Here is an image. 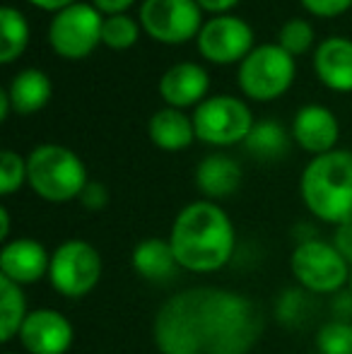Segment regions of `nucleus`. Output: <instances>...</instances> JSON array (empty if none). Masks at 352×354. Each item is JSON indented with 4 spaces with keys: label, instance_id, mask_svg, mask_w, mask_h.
Wrapping results in <instances>:
<instances>
[{
    "label": "nucleus",
    "instance_id": "nucleus-23",
    "mask_svg": "<svg viewBox=\"0 0 352 354\" xmlns=\"http://www.w3.org/2000/svg\"><path fill=\"white\" fill-rule=\"evenodd\" d=\"M27 316L22 287L0 275V340L10 342L15 335H19V328Z\"/></svg>",
    "mask_w": 352,
    "mask_h": 354
},
{
    "label": "nucleus",
    "instance_id": "nucleus-19",
    "mask_svg": "<svg viewBox=\"0 0 352 354\" xmlns=\"http://www.w3.org/2000/svg\"><path fill=\"white\" fill-rule=\"evenodd\" d=\"M5 89H8L10 102H12V111L19 113V116H32L51 102L53 82L39 68H24L10 80Z\"/></svg>",
    "mask_w": 352,
    "mask_h": 354
},
{
    "label": "nucleus",
    "instance_id": "nucleus-20",
    "mask_svg": "<svg viewBox=\"0 0 352 354\" xmlns=\"http://www.w3.org/2000/svg\"><path fill=\"white\" fill-rule=\"evenodd\" d=\"M133 268L140 272V277L150 282H169L181 266L169 241L145 239L133 248Z\"/></svg>",
    "mask_w": 352,
    "mask_h": 354
},
{
    "label": "nucleus",
    "instance_id": "nucleus-13",
    "mask_svg": "<svg viewBox=\"0 0 352 354\" xmlns=\"http://www.w3.org/2000/svg\"><path fill=\"white\" fill-rule=\"evenodd\" d=\"M290 136L304 152L321 157L335 149L340 138V123L335 113L324 104H304L292 118Z\"/></svg>",
    "mask_w": 352,
    "mask_h": 354
},
{
    "label": "nucleus",
    "instance_id": "nucleus-7",
    "mask_svg": "<svg viewBox=\"0 0 352 354\" xmlns=\"http://www.w3.org/2000/svg\"><path fill=\"white\" fill-rule=\"evenodd\" d=\"M254 123L256 121L249 104L232 94H212L201 106L193 109L196 140L212 145V147L244 145Z\"/></svg>",
    "mask_w": 352,
    "mask_h": 354
},
{
    "label": "nucleus",
    "instance_id": "nucleus-3",
    "mask_svg": "<svg viewBox=\"0 0 352 354\" xmlns=\"http://www.w3.org/2000/svg\"><path fill=\"white\" fill-rule=\"evenodd\" d=\"M299 193L314 217L328 224L352 222V152L333 149L314 157L302 171Z\"/></svg>",
    "mask_w": 352,
    "mask_h": 354
},
{
    "label": "nucleus",
    "instance_id": "nucleus-36",
    "mask_svg": "<svg viewBox=\"0 0 352 354\" xmlns=\"http://www.w3.org/2000/svg\"><path fill=\"white\" fill-rule=\"evenodd\" d=\"M350 294H352V275H350Z\"/></svg>",
    "mask_w": 352,
    "mask_h": 354
},
{
    "label": "nucleus",
    "instance_id": "nucleus-12",
    "mask_svg": "<svg viewBox=\"0 0 352 354\" xmlns=\"http://www.w3.org/2000/svg\"><path fill=\"white\" fill-rule=\"evenodd\" d=\"M19 342L29 354H66L73 345V326L53 308H37L24 318Z\"/></svg>",
    "mask_w": 352,
    "mask_h": 354
},
{
    "label": "nucleus",
    "instance_id": "nucleus-9",
    "mask_svg": "<svg viewBox=\"0 0 352 354\" xmlns=\"http://www.w3.org/2000/svg\"><path fill=\"white\" fill-rule=\"evenodd\" d=\"M102 277V256L87 241L73 239L53 251L48 280L53 289L68 299L87 297Z\"/></svg>",
    "mask_w": 352,
    "mask_h": 354
},
{
    "label": "nucleus",
    "instance_id": "nucleus-16",
    "mask_svg": "<svg viewBox=\"0 0 352 354\" xmlns=\"http://www.w3.org/2000/svg\"><path fill=\"white\" fill-rule=\"evenodd\" d=\"M314 73L333 92H352V39L328 37L314 51Z\"/></svg>",
    "mask_w": 352,
    "mask_h": 354
},
{
    "label": "nucleus",
    "instance_id": "nucleus-2",
    "mask_svg": "<svg viewBox=\"0 0 352 354\" xmlns=\"http://www.w3.org/2000/svg\"><path fill=\"white\" fill-rule=\"evenodd\" d=\"M169 243L183 270L215 272L234 253V227L220 205L196 201L176 214Z\"/></svg>",
    "mask_w": 352,
    "mask_h": 354
},
{
    "label": "nucleus",
    "instance_id": "nucleus-33",
    "mask_svg": "<svg viewBox=\"0 0 352 354\" xmlns=\"http://www.w3.org/2000/svg\"><path fill=\"white\" fill-rule=\"evenodd\" d=\"M29 5H34V8L39 10H46V12H61L63 8H68V5L77 3V0H27Z\"/></svg>",
    "mask_w": 352,
    "mask_h": 354
},
{
    "label": "nucleus",
    "instance_id": "nucleus-29",
    "mask_svg": "<svg viewBox=\"0 0 352 354\" xmlns=\"http://www.w3.org/2000/svg\"><path fill=\"white\" fill-rule=\"evenodd\" d=\"M80 203L92 212L104 210V207H106V203H109L106 186H104V183H99V181H89L85 186V191L80 193Z\"/></svg>",
    "mask_w": 352,
    "mask_h": 354
},
{
    "label": "nucleus",
    "instance_id": "nucleus-5",
    "mask_svg": "<svg viewBox=\"0 0 352 354\" xmlns=\"http://www.w3.org/2000/svg\"><path fill=\"white\" fill-rule=\"evenodd\" d=\"M297 77V61L277 44H261L239 63L237 82L244 97L254 102H275Z\"/></svg>",
    "mask_w": 352,
    "mask_h": 354
},
{
    "label": "nucleus",
    "instance_id": "nucleus-8",
    "mask_svg": "<svg viewBox=\"0 0 352 354\" xmlns=\"http://www.w3.org/2000/svg\"><path fill=\"white\" fill-rule=\"evenodd\" d=\"M138 22L152 41L178 46L198 39L203 29V10L196 0H142Z\"/></svg>",
    "mask_w": 352,
    "mask_h": 354
},
{
    "label": "nucleus",
    "instance_id": "nucleus-26",
    "mask_svg": "<svg viewBox=\"0 0 352 354\" xmlns=\"http://www.w3.org/2000/svg\"><path fill=\"white\" fill-rule=\"evenodd\" d=\"M27 183V159L19 157L12 149H3L0 154V193L12 196L15 191Z\"/></svg>",
    "mask_w": 352,
    "mask_h": 354
},
{
    "label": "nucleus",
    "instance_id": "nucleus-21",
    "mask_svg": "<svg viewBox=\"0 0 352 354\" xmlns=\"http://www.w3.org/2000/svg\"><path fill=\"white\" fill-rule=\"evenodd\" d=\"M29 46V22L15 5L0 8V63L19 61Z\"/></svg>",
    "mask_w": 352,
    "mask_h": 354
},
{
    "label": "nucleus",
    "instance_id": "nucleus-1",
    "mask_svg": "<svg viewBox=\"0 0 352 354\" xmlns=\"http://www.w3.org/2000/svg\"><path fill=\"white\" fill-rule=\"evenodd\" d=\"M152 333L162 354H246L263 333V313L239 292L193 287L162 304Z\"/></svg>",
    "mask_w": 352,
    "mask_h": 354
},
{
    "label": "nucleus",
    "instance_id": "nucleus-17",
    "mask_svg": "<svg viewBox=\"0 0 352 354\" xmlns=\"http://www.w3.org/2000/svg\"><path fill=\"white\" fill-rule=\"evenodd\" d=\"M241 167L227 154H207L196 169V186L210 201L230 198L241 186Z\"/></svg>",
    "mask_w": 352,
    "mask_h": 354
},
{
    "label": "nucleus",
    "instance_id": "nucleus-27",
    "mask_svg": "<svg viewBox=\"0 0 352 354\" xmlns=\"http://www.w3.org/2000/svg\"><path fill=\"white\" fill-rule=\"evenodd\" d=\"M316 347L321 354H352V326L348 323H328L316 335Z\"/></svg>",
    "mask_w": 352,
    "mask_h": 354
},
{
    "label": "nucleus",
    "instance_id": "nucleus-15",
    "mask_svg": "<svg viewBox=\"0 0 352 354\" xmlns=\"http://www.w3.org/2000/svg\"><path fill=\"white\" fill-rule=\"evenodd\" d=\"M48 268H51V256L34 239H15L0 251V272L19 287L39 282L44 275H48Z\"/></svg>",
    "mask_w": 352,
    "mask_h": 354
},
{
    "label": "nucleus",
    "instance_id": "nucleus-32",
    "mask_svg": "<svg viewBox=\"0 0 352 354\" xmlns=\"http://www.w3.org/2000/svg\"><path fill=\"white\" fill-rule=\"evenodd\" d=\"M201 5L203 12H212V15H227L232 8L239 5V0H196Z\"/></svg>",
    "mask_w": 352,
    "mask_h": 354
},
{
    "label": "nucleus",
    "instance_id": "nucleus-6",
    "mask_svg": "<svg viewBox=\"0 0 352 354\" xmlns=\"http://www.w3.org/2000/svg\"><path fill=\"white\" fill-rule=\"evenodd\" d=\"M104 15L92 3H77L63 8L48 22V46L58 58L85 61L102 46Z\"/></svg>",
    "mask_w": 352,
    "mask_h": 354
},
{
    "label": "nucleus",
    "instance_id": "nucleus-24",
    "mask_svg": "<svg viewBox=\"0 0 352 354\" xmlns=\"http://www.w3.org/2000/svg\"><path fill=\"white\" fill-rule=\"evenodd\" d=\"M140 22L133 19L131 15H111L104 17L102 29V46L111 48V51H128L138 44L140 39Z\"/></svg>",
    "mask_w": 352,
    "mask_h": 354
},
{
    "label": "nucleus",
    "instance_id": "nucleus-25",
    "mask_svg": "<svg viewBox=\"0 0 352 354\" xmlns=\"http://www.w3.org/2000/svg\"><path fill=\"white\" fill-rule=\"evenodd\" d=\"M277 46L285 48L292 58L304 56L314 46V27L302 17L287 19L277 32Z\"/></svg>",
    "mask_w": 352,
    "mask_h": 354
},
{
    "label": "nucleus",
    "instance_id": "nucleus-11",
    "mask_svg": "<svg viewBox=\"0 0 352 354\" xmlns=\"http://www.w3.org/2000/svg\"><path fill=\"white\" fill-rule=\"evenodd\" d=\"M254 27L237 15H215L203 24L196 46L205 61L215 66L241 63L254 51Z\"/></svg>",
    "mask_w": 352,
    "mask_h": 354
},
{
    "label": "nucleus",
    "instance_id": "nucleus-4",
    "mask_svg": "<svg viewBox=\"0 0 352 354\" xmlns=\"http://www.w3.org/2000/svg\"><path fill=\"white\" fill-rule=\"evenodd\" d=\"M27 183L48 203H68L80 198L89 183L87 167L71 147L44 142L27 157Z\"/></svg>",
    "mask_w": 352,
    "mask_h": 354
},
{
    "label": "nucleus",
    "instance_id": "nucleus-37",
    "mask_svg": "<svg viewBox=\"0 0 352 354\" xmlns=\"http://www.w3.org/2000/svg\"><path fill=\"white\" fill-rule=\"evenodd\" d=\"M8 354H10V352H8Z\"/></svg>",
    "mask_w": 352,
    "mask_h": 354
},
{
    "label": "nucleus",
    "instance_id": "nucleus-28",
    "mask_svg": "<svg viewBox=\"0 0 352 354\" xmlns=\"http://www.w3.org/2000/svg\"><path fill=\"white\" fill-rule=\"evenodd\" d=\"M299 3L309 15L324 19L340 17V15H345L352 8V0H299Z\"/></svg>",
    "mask_w": 352,
    "mask_h": 354
},
{
    "label": "nucleus",
    "instance_id": "nucleus-14",
    "mask_svg": "<svg viewBox=\"0 0 352 354\" xmlns=\"http://www.w3.org/2000/svg\"><path fill=\"white\" fill-rule=\"evenodd\" d=\"M210 75L191 61L174 63L160 77V97L172 109H196L210 97Z\"/></svg>",
    "mask_w": 352,
    "mask_h": 354
},
{
    "label": "nucleus",
    "instance_id": "nucleus-31",
    "mask_svg": "<svg viewBox=\"0 0 352 354\" xmlns=\"http://www.w3.org/2000/svg\"><path fill=\"white\" fill-rule=\"evenodd\" d=\"M104 17H111V15H126L128 10L136 5V0H89Z\"/></svg>",
    "mask_w": 352,
    "mask_h": 354
},
{
    "label": "nucleus",
    "instance_id": "nucleus-22",
    "mask_svg": "<svg viewBox=\"0 0 352 354\" xmlns=\"http://www.w3.org/2000/svg\"><path fill=\"white\" fill-rule=\"evenodd\" d=\"M244 147L249 154L259 159H280L290 147V136L285 126L277 121H256L249 138L244 140Z\"/></svg>",
    "mask_w": 352,
    "mask_h": 354
},
{
    "label": "nucleus",
    "instance_id": "nucleus-34",
    "mask_svg": "<svg viewBox=\"0 0 352 354\" xmlns=\"http://www.w3.org/2000/svg\"><path fill=\"white\" fill-rule=\"evenodd\" d=\"M10 111H12V102H10L8 89H0V121H8Z\"/></svg>",
    "mask_w": 352,
    "mask_h": 354
},
{
    "label": "nucleus",
    "instance_id": "nucleus-10",
    "mask_svg": "<svg viewBox=\"0 0 352 354\" xmlns=\"http://www.w3.org/2000/svg\"><path fill=\"white\" fill-rule=\"evenodd\" d=\"M290 266L297 282L316 294L338 292L352 275L348 270V261L335 251L333 243L319 241V239L302 241L292 253Z\"/></svg>",
    "mask_w": 352,
    "mask_h": 354
},
{
    "label": "nucleus",
    "instance_id": "nucleus-30",
    "mask_svg": "<svg viewBox=\"0 0 352 354\" xmlns=\"http://www.w3.org/2000/svg\"><path fill=\"white\" fill-rule=\"evenodd\" d=\"M333 246H335V251H338L340 256L348 261V266H352V222L335 227Z\"/></svg>",
    "mask_w": 352,
    "mask_h": 354
},
{
    "label": "nucleus",
    "instance_id": "nucleus-18",
    "mask_svg": "<svg viewBox=\"0 0 352 354\" xmlns=\"http://www.w3.org/2000/svg\"><path fill=\"white\" fill-rule=\"evenodd\" d=\"M147 136L155 147L165 152H181L191 147L196 140V128H193V116L183 113L181 109L165 106L155 111L147 121Z\"/></svg>",
    "mask_w": 352,
    "mask_h": 354
},
{
    "label": "nucleus",
    "instance_id": "nucleus-35",
    "mask_svg": "<svg viewBox=\"0 0 352 354\" xmlns=\"http://www.w3.org/2000/svg\"><path fill=\"white\" fill-rule=\"evenodd\" d=\"M10 236V212L8 207H0V239H8Z\"/></svg>",
    "mask_w": 352,
    "mask_h": 354
}]
</instances>
